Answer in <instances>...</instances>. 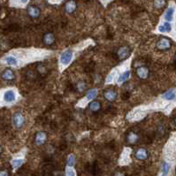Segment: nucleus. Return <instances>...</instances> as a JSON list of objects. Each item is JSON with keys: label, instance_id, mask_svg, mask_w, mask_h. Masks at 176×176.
I'll list each match as a JSON object with an SVG mask.
<instances>
[{"label": "nucleus", "instance_id": "obj_4", "mask_svg": "<svg viewBox=\"0 0 176 176\" xmlns=\"http://www.w3.org/2000/svg\"><path fill=\"white\" fill-rule=\"evenodd\" d=\"M47 140V135L43 131H39L35 135V143L38 146H42L45 143Z\"/></svg>", "mask_w": 176, "mask_h": 176}, {"label": "nucleus", "instance_id": "obj_17", "mask_svg": "<svg viewBox=\"0 0 176 176\" xmlns=\"http://www.w3.org/2000/svg\"><path fill=\"white\" fill-rule=\"evenodd\" d=\"M162 97L166 100H168V101H171V100H174L176 97V91L175 89H170V90H167V92H165L163 95H162Z\"/></svg>", "mask_w": 176, "mask_h": 176}, {"label": "nucleus", "instance_id": "obj_29", "mask_svg": "<svg viewBox=\"0 0 176 176\" xmlns=\"http://www.w3.org/2000/svg\"><path fill=\"white\" fill-rule=\"evenodd\" d=\"M0 176H8V173L6 171H0Z\"/></svg>", "mask_w": 176, "mask_h": 176}, {"label": "nucleus", "instance_id": "obj_6", "mask_svg": "<svg viewBox=\"0 0 176 176\" xmlns=\"http://www.w3.org/2000/svg\"><path fill=\"white\" fill-rule=\"evenodd\" d=\"M117 55H118V58L120 60L127 59L130 55V49L127 46H122L118 50Z\"/></svg>", "mask_w": 176, "mask_h": 176}, {"label": "nucleus", "instance_id": "obj_32", "mask_svg": "<svg viewBox=\"0 0 176 176\" xmlns=\"http://www.w3.org/2000/svg\"><path fill=\"white\" fill-rule=\"evenodd\" d=\"M60 0H52V2H55V3H58V2H59Z\"/></svg>", "mask_w": 176, "mask_h": 176}, {"label": "nucleus", "instance_id": "obj_8", "mask_svg": "<svg viewBox=\"0 0 176 176\" xmlns=\"http://www.w3.org/2000/svg\"><path fill=\"white\" fill-rule=\"evenodd\" d=\"M135 157L137 160H146L149 158V152L144 148H139L135 151Z\"/></svg>", "mask_w": 176, "mask_h": 176}, {"label": "nucleus", "instance_id": "obj_15", "mask_svg": "<svg viewBox=\"0 0 176 176\" xmlns=\"http://www.w3.org/2000/svg\"><path fill=\"white\" fill-rule=\"evenodd\" d=\"M126 140L127 142L129 143V144H135L137 143V141L139 140V136L136 133L131 131L129 132L127 135V137H126Z\"/></svg>", "mask_w": 176, "mask_h": 176}, {"label": "nucleus", "instance_id": "obj_20", "mask_svg": "<svg viewBox=\"0 0 176 176\" xmlns=\"http://www.w3.org/2000/svg\"><path fill=\"white\" fill-rule=\"evenodd\" d=\"M159 30L161 33H165V32H170L172 30V26L169 22H165L163 23L161 26H159Z\"/></svg>", "mask_w": 176, "mask_h": 176}, {"label": "nucleus", "instance_id": "obj_34", "mask_svg": "<svg viewBox=\"0 0 176 176\" xmlns=\"http://www.w3.org/2000/svg\"><path fill=\"white\" fill-rule=\"evenodd\" d=\"M1 151H2V148L0 147V152H1Z\"/></svg>", "mask_w": 176, "mask_h": 176}, {"label": "nucleus", "instance_id": "obj_27", "mask_svg": "<svg viewBox=\"0 0 176 176\" xmlns=\"http://www.w3.org/2000/svg\"><path fill=\"white\" fill-rule=\"evenodd\" d=\"M67 176H75V174L72 168H68L67 170Z\"/></svg>", "mask_w": 176, "mask_h": 176}, {"label": "nucleus", "instance_id": "obj_3", "mask_svg": "<svg viewBox=\"0 0 176 176\" xmlns=\"http://www.w3.org/2000/svg\"><path fill=\"white\" fill-rule=\"evenodd\" d=\"M172 46V43L170 41V39L168 38H161L159 39L158 42H157V44H156V47L158 50L159 51H168Z\"/></svg>", "mask_w": 176, "mask_h": 176}, {"label": "nucleus", "instance_id": "obj_24", "mask_svg": "<svg viewBox=\"0 0 176 176\" xmlns=\"http://www.w3.org/2000/svg\"><path fill=\"white\" fill-rule=\"evenodd\" d=\"M166 4H167L166 0H154V2H153V5L157 9H161V8L165 7Z\"/></svg>", "mask_w": 176, "mask_h": 176}, {"label": "nucleus", "instance_id": "obj_10", "mask_svg": "<svg viewBox=\"0 0 176 176\" xmlns=\"http://www.w3.org/2000/svg\"><path fill=\"white\" fill-rule=\"evenodd\" d=\"M3 98L6 103H12L16 100V94L12 89H8L4 93Z\"/></svg>", "mask_w": 176, "mask_h": 176}, {"label": "nucleus", "instance_id": "obj_33", "mask_svg": "<svg viewBox=\"0 0 176 176\" xmlns=\"http://www.w3.org/2000/svg\"><path fill=\"white\" fill-rule=\"evenodd\" d=\"M175 125H176V117L175 118Z\"/></svg>", "mask_w": 176, "mask_h": 176}, {"label": "nucleus", "instance_id": "obj_25", "mask_svg": "<svg viewBox=\"0 0 176 176\" xmlns=\"http://www.w3.org/2000/svg\"><path fill=\"white\" fill-rule=\"evenodd\" d=\"M75 162V159L74 155H70L68 157V159H67V166L69 167H74Z\"/></svg>", "mask_w": 176, "mask_h": 176}, {"label": "nucleus", "instance_id": "obj_31", "mask_svg": "<svg viewBox=\"0 0 176 176\" xmlns=\"http://www.w3.org/2000/svg\"><path fill=\"white\" fill-rule=\"evenodd\" d=\"M114 176H125V175H124L123 173L118 172V173H116V174H115V175H114Z\"/></svg>", "mask_w": 176, "mask_h": 176}, {"label": "nucleus", "instance_id": "obj_14", "mask_svg": "<svg viewBox=\"0 0 176 176\" xmlns=\"http://www.w3.org/2000/svg\"><path fill=\"white\" fill-rule=\"evenodd\" d=\"M4 61L5 64H7L8 66H11V67H16L18 66L19 64V60L18 59L13 56V55H9V56H6L4 59Z\"/></svg>", "mask_w": 176, "mask_h": 176}, {"label": "nucleus", "instance_id": "obj_2", "mask_svg": "<svg viewBox=\"0 0 176 176\" xmlns=\"http://www.w3.org/2000/svg\"><path fill=\"white\" fill-rule=\"evenodd\" d=\"M73 57H74V52L71 50H67V51H65L64 52L61 53L60 58H59V61L63 66H67L72 61Z\"/></svg>", "mask_w": 176, "mask_h": 176}, {"label": "nucleus", "instance_id": "obj_12", "mask_svg": "<svg viewBox=\"0 0 176 176\" xmlns=\"http://www.w3.org/2000/svg\"><path fill=\"white\" fill-rule=\"evenodd\" d=\"M1 77L4 81H12L15 78V75H14V73L12 69L6 68L1 73Z\"/></svg>", "mask_w": 176, "mask_h": 176}, {"label": "nucleus", "instance_id": "obj_19", "mask_svg": "<svg viewBox=\"0 0 176 176\" xmlns=\"http://www.w3.org/2000/svg\"><path fill=\"white\" fill-rule=\"evenodd\" d=\"M170 171V165L167 162H163L162 167H161V174L160 176H167Z\"/></svg>", "mask_w": 176, "mask_h": 176}, {"label": "nucleus", "instance_id": "obj_16", "mask_svg": "<svg viewBox=\"0 0 176 176\" xmlns=\"http://www.w3.org/2000/svg\"><path fill=\"white\" fill-rule=\"evenodd\" d=\"M102 105L101 103L98 101H92L88 104V109L93 112H97L101 110Z\"/></svg>", "mask_w": 176, "mask_h": 176}, {"label": "nucleus", "instance_id": "obj_18", "mask_svg": "<svg viewBox=\"0 0 176 176\" xmlns=\"http://www.w3.org/2000/svg\"><path fill=\"white\" fill-rule=\"evenodd\" d=\"M130 76H131L130 71H129V70H127V71L123 72V73L119 76V78H118V83H125V82H127V81L130 78Z\"/></svg>", "mask_w": 176, "mask_h": 176}, {"label": "nucleus", "instance_id": "obj_30", "mask_svg": "<svg viewBox=\"0 0 176 176\" xmlns=\"http://www.w3.org/2000/svg\"><path fill=\"white\" fill-rule=\"evenodd\" d=\"M17 1L21 3V4H27L28 2V0H17Z\"/></svg>", "mask_w": 176, "mask_h": 176}, {"label": "nucleus", "instance_id": "obj_26", "mask_svg": "<svg viewBox=\"0 0 176 176\" xmlns=\"http://www.w3.org/2000/svg\"><path fill=\"white\" fill-rule=\"evenodd\" d=\"M76 88H77V89L79 91H83L86 88V84H85L84 82H79L76 84Z\"/></svg>", "mask_w": 176, "mask_h": 176}, {"label": "nucleus", "instance_id": "obj_28", "mask_svg": "<svg viewBox=\"0 0 176 176\" xmlns=\"http://www.w3.org/2000/svg\"><path fill=\"white\" fill-rule=\"evenodd\" d=\"M112 79H113V74L109 75H108V77H107V79H106V83H112Z\"/></svg>", "mask_w": 176, "mask_h": 176}, {"label": "nucleus", "instance_id": "obj_21", "mask_svg": "<svg viewBox=\"0 0 176 176\" xmlns=\"http://www.w3.org/2000/svg\"><path fill=\"white\" fill-rule=\"evenodd\" d=\"M97 96V89L96 88H93V89H90L88 90L86 94V98L88 101H92L93 99H95Z\"/></svg>", "mask_w": 176, "mask_h": 176}, {"label": "nucleus", "instance_id": "obj_1", "mask_svg": "<svg viewBox=\"0 0 176 176\" xmlns=\"http://www.w3.org/2000/svg\"><path fill=\"white\" fill-rule=\"evenodd\" d=\"M26 122L25 117L24 115L20 112H17L13 114L12 116V124L14 126L15 128L17 129H20L24 127Z\"/></svg>", "mask_w": 176, "mask_h": 176}, {"label": "nucleus", "instance_id": "obj_13", "mask_svg": "<svg viewBox=\"0 0 176 176\" xmlns=\"http://www.w3.org/2000/svg\"><path fill=\"white\" fill-rule=\"evenodd\" d=\"M77 8V4L75 1L74 0H69L68 2H67L66 4V6H65V9H66V12L67 13H74L75 12Z\"/></svg>", "mask_w": 176, "mask_h": 176}, {"label": "nucleus", "instance_id": "obj_11", "mask_svg": "<svg viewBox=\"0 0 176 176\" xmlns=\"http://www.w3.org/2000/svg\"><path fill=\"white\" fill-rule=\"evenodd\" d=\"M43 42L46 46H51L55 43V36L52 33L48 32L45 33L43 37Z\"/></svg>", "mask_w": 176, "mask_h": 176}, {"label": "nucleus", "instance_id": "obj_9", "mask_svg": "<svg viewBox=\"0 0 176 176\" xmlns=\"http://www.w3.org/2000/svg\"><path fill=\"white\" fill-rule=\"evenodd\" d=\"M104 97L108 101V102H113L117 99L118 97V93L114 89H106L104 92Z\"/></svg>", "mask_w": 176, "mask_h": 176}, {"label": "nucleus", "instance_id": "obj_23", "mask_svg": "<svg viewBox=\"0 0 176 176\" xmlns=\"http://www.w3.org/2000/svg\"><path fill=\"white\" fill-rule=\"evenodd\" d=\"M24 163V160L21 159H14L12 161V166L13 167V169H18L19 167H20Z\"/></svg>", "mask_w": 176, "mask_h": 176}, {"label": "nucleus", "instance_id": "obj_22", "mask_svg": "<svg viewBox=\"0 0 176 176\" xmlns=\"http://www.w3.org/2000/svg\"><path fill=\"white\" fill-rule=\"evenodd\" d=\"M174 13H175V9L173 7H169L165 13V19L167 21H171L174 18Z\"/></svg>", "mask_w": 176, "mask_h": 176}, {"label": "nucleus", "instance_id": "obj_7", "mask_svg": "<svg viewBox=\"0 0 176 176\" xmlns=\"http://www.w3.org/2000/svg\"><path fill=\"white\" fill-rule=\"evenodd\" d=\"M27 12L32 19H37L41 14V10L36 5H29L27 9Z\"/></svg>", "mask_w": 176, "mask_h": 176}, {"label": "nucleus", "instance_id": "obj_5", "mask_svg": "<svg viewBox=\"0 0 176 176\" xmlns=\"http://www.w3.org/2000/svg\"><path fill=\"white\" fill-rule=\"evenodd\" d=\"M136 75L142 80H146L150 75V70L147 67H139L136 69Z\"/></svg>", "mask_w": 176, "mask_h": 176}]
</instances>
